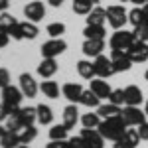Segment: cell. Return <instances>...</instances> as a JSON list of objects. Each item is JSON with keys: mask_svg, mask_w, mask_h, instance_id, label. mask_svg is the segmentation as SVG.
<instances>
[{"mask_svg": "<svg viewBox=\"0 0 148 148\" xmlns=\"http://www.w3.org/2000/svg\"><path fill=\"white\" fill-rule=\"evenodd\" d=\"M126 123L123 121V116L121 114H116V116H109V119H103L101 125H99V132L103 134V138H107V140H119V138L125 134L126 130Z\"/></svg>", "mask_w": 148, "mask_h": 148, "instance_id": "1", "label": "cell"}, {"mask_svg": "<svg viewBox=\"0 0 148 148\" xmlns=\"http://www.w3.org/2000/svg\"><path fill=\"white\" fill-rule=\"evenodd\" d=\"M22 99H24L22 89H18V87H14V85H6V87L2 89V105L8 109L10 114H12V111L20 109Z\"/></svg>", "mask_w": 148, "mask_h": 148, "instance_id": "2", "label": "cell"}, {"mask_svg": "<svg viewBox=\"0 0 148 148\" xmlns=\"http://www.w3.org/2000/svg\"><path fill=\"white\" fill-rule=\"evenodd\" d=\"M107 20H109V24L114 30H123L125 24L128 22V12L123 6H119V4L116 6H109L107 8Z\"/></svg>", "mask_w": 148, "mask_h": 148, "instance_id": "3", "label": "cell"}, {"mask_svg": "<svg viewBox=\"0 0 148 148\" xmlns=\"http://www.w3.org/2000/svg\"><path fill=\"white\" fill-rule=\"evenodd\" d=\"M134 42H136V38H134L132 32L116 30V32L113 34V38H111V42H109V46H111V49H125V51H126Z\"/></svg>", "mask_w": 148, "mask_h": 148, "instance_id": "4", "label": "cell"}, {"mask_svg": "<svg viewBox=\"0 0 148 148\" xmlns=\"http://www.w3.org/2000/svg\"><path fill=\"white\" fill-rule=\"evenodd\" d=\"M121 116H123V121L128 126H138L142 123H146V113L140 111L138 107H130V105H126L125 109L121 111Z\"/></svg>", "mask_w": 148, "mask_h": 148, "instance_id": "5", "label": "cell"}, {"mask_svg": "<svg viewBox=\"0 0 148 148\" xmlns=\"http://www.w3.org/2000/svg\"><path fill=\"white\" fill-rule=\"evenodd\" d=\"M111 61H113L114 73H121V71H128L132 67V59L128 57L125 49H111Z\"/></svg>", "mask_w": 148, "mask_h": 148, "instance_id": "6", "label": "cell"}, {"mask_svg": "<svg viewBox=\"0 0 148 148\" xmlns=\"http://www.w3.org/2000/svg\"><path fill=\"white\" fill-rule=\"evenodd\" d=\"M65 49H67V44H65L63 40H59V38H51L49 42H46V44L42 46V56L56 59V57L61 56Z\"/></svg>", "mask_w": 148, "mask_h": 148, "instance_id": "7", "label": "cell"}, {"mask_svg": "<svg viewBox=\"0 0 148 148\" xmlns=\"http://www.w3.org/2000/svg\"><path fill=\"white\" fill-rule=\"evenodd\" d=\"M93 65H95V75H97V77H101V79H107V77H111V75L114 73V67H113L111 57L103 56V53L95 57Z\"/></svg>", "mask_w": 148, "mask_h": 148, "instance_id": "8", "label": "cell"}, {"mask_svg": "<svg viewBox=\"0 0 148 148\" xmlns=\"http://www.w3.org/2000/svg\"><path fill=\"white\" fill-rule=\"evenodd\" d=\"M24 16L28 18V22H34V24H38L40 20H44V18H46V6H44V2L36 0V2L26 4V6H24Z\"/></svg>", "mask_w": 148, "mask_h": 148, "instance_id": "9", "label": "cell"}, {"mask_svg": "<svg viewBox=\"0 0 148 148\" xmlns=\"http://www.w3.org/2000/svg\"><path fill=\"white\" fill-rule=\"evenodd\" d=\"M128 57L132 59V63H142L148 61V44L146 42H134L132 46L126 49Z\"/></svg>", "mask_w": 148, "mask_h": 148, "instance_id": "10", "label": "cell"}, {"mask_svg": "<svg viewBox=\"0 0 148 148\" xmlns=\"http://www.w3.org/2000/svg\"><path fill=\"white\" fill-rule=\"evenodd\" d=\"M81 136H83V140L91 148H103L105 146V138H103V134L97 128H83L81 130Z\"/></svg>", "mask_w": 148, "mask_h": 148, "instance_id": "11", "label": "cell"}, {"mask_svg": "<svg viewBox=\"0 0 148 148\" xmlns=\"http://www.w3.org/2000/svg\"><path fill=\"white\" fill-rule=\"evenodd\" d=\"M20 89H22L24 97H28V99L36 97V93H38V85H36L34 77H32L30 73H22V75H20Z\"/></svg>", "mask_w": 148, "mask_h": 148, "instance_id": "12", "label": "cell"}, {"mask_svg": "<svg viewBox=\"0 0 148 148\" xmlns=\"http://www.w3.org/2000/svg\"><path fill=\"white\" fill-rule=\"evenodd\" d=\"M83 53L87 57H97L103 53V49H105V40H85V44H83Z\"/></svg>", "mask_w": 148, "mask_h": 148, "instance_id": "13", "label": "cell"}, {"mask_svg": "<svg viewBox=\"0 0 148 148\" xmlns=\"http://www.w3.org/2000/svg\"><path fill=\"white\" fill-rule=\"evenodd\" d=\"M61 93H63V97L71 103H79L81 95H83V87H81L79 83H65L63 87H61Z\"/></svg>", "mask_w": 148, "mask_h": 148, "instance_id": "14", "label": "cell"}, {"mask_svg": "<svg viewBox=\"0 0 148 148\" xmlns=\"http://www.w3.org/2000/svg\"><path fill=\"white\" fill-rule=\"evenodd\" d=\"M142 91L138 89L136 85H128L125 89V105H130V107H138L142 103Z\"/></svg>", "mask_w": 148, "mask_h": 148, "instance_id": "15", "label": "cell"}, {"mask_svg": "<svg viewBox=\"0 0 148 148\" xmlns=\"http://www.w3.org/2000/svg\"><path fill=\"white\" fill-rule=\"evenodd\" d=\"M91 91L99 97V99H109V95H111V87H109V83L107 81H103L101 77L99 79H91Z\"/></svg>", "mask_w": 148, "mask_h": 148, "instance_id": "16", "label": "cell"}, {"mask_svg": "<svg viewBox=\"0 0 148 148\" xmlns=\"http://www.w3.org/2000/svg\"><path fill=\"white\" fill-rule=\"evenodd\" d=\"M56 71H57V63H56V59H51V57H44L42 63L38 65V73H40L44 79H49Z\"/></svg>", "mask_w": 148, "mask_h": 148, "instance_id": "17", "label": "cell"}, {"mask_svg": "<svg viewBox=\"0 0 148 148\" xmlns=\"http://www.w3.org/2000/svg\"><path fill=\"white\" fill-rule=\"evenodd\" d=\"M77 121H79V111H77V107L75 105H69L63 109V126L65 128H73V126L77 125Z\"/></svg>", "mask_w": 148, "mask_h": 148, "instance_id": "18", "label": "cell"}, {"mask_svg": "<svg viewBox=\"0 0 148 148\" xmlns=\"http://www.w3.org/2000/svg\"><path fill=\"white\" fill-rule=\"evenodd\" d=\"M107 20V10L101 8V6H95L89 14H87V24H93V26H103Z\"/></svg>", "mask_w": 148, "mask_h": 148, "instance_id": "19", "label": "cell"}, {"mask_svg": "<svg viewBox=\"0 0 148 148\" xmlns=\"http://www.w3.org/2000/svg\"><path fill=\"white\" fill-rule=\"evenodd\" d=\"M18 116L22 119L24 126L34 125V121H38V111H36V107H20L18 109Z\"/></svg>", "mask_w": 148, "mask_h": 148, "instance_id": "20", "label": "cell"}, {"mask_svg": "<svg viewBox=\"0 0 148 148\" xmlns=\"http://www.w3.org/2000/svg\"><path fill=\"white\" fill-rule=\"evenodd\" d=\"M77 73L83 79H95V65H93V61H87V59L77 61Z\"/></svg>", "mask_w": 148, "mask_h": 148, "instance_id": "21", "label": "cell"}, {"mask_svg": "<svg viewBox=\"0 0 148 148\" xmlns=\"http://www.w3.org/2000/svg\"><path fill=\"white\" fill-rule=\"evenodd\" d=\"M38 136V128L34 125H28V126H22L18 130V138H20V144H30L34 138Z\"/></svg>", "mask_w": 148, "mask_h": 148, "instance_id": "22", "label": "cell"}, {"mask_svg": "<svg viewBox=\"0 0 148 148\" xmlns=\"http://www.w3.org/2000/svg\"><path fill=\"white\" fill-rule=\"evenodd\" d=\"M105 28L103 26H93V24H87V28L83 30V36L85 40H105Z\"/></svg>", "mask_w": 148, "mask_h": 148, "instance_id": "23", "label": "cell"}, {"mask_svg": "<svg viewBox=\"0 0 148 148\" xmlns=\"http://www.w3.org/2000/svg\"><path fill=\"white\" fill-rule=\"evenodd\" d=\"M121 107H116L113 103H107V105H99L97 107V114L101 116V119H109V116H116V114H121Z\"/></svg>", "mask_w": 148, "mask_h": 148, "instance_id": "24", "label": "cell"}, {"mask_svg": "<svg viewBox=\"0 0 148 148\" xmlns=\"http://www.w3.org/2000/svg\"><path fill=\"white\" fill-rule=\"evenodd\" d=\"M0 144H2V148H18V146H20L18 132H12V130L6 128V132H4L2 138H0Z\"/></svg>", "mask_w": 148, "mask_h": 148, "instance_id": "25", "label": "cell"}, {"mask_svg": "<svg viewBox=\"0 0 148 148\" xmlns=\"http://www.w3.org/2000/svg\"><path fill=\"white\" fill-rule=\"evenodd\" d=\"M36 111H38V123L40 125H51V121H53V113H51V109L47 107V105H38L36 107Z\"/></svg>", "mask_w": 148, "mask_h": 148, "instance_id": "26", "label": "cell"}, {"mask_svg": "<svg viewBox=\"0 0 148 148\" xmlns=\"http://www.w3.org/2000/svg\"><path fill=\"white\" fill-rule=\"evenodd\" d=\"M40 91L44 93L46 97H49V99H57L59 97V85H57L56 81H42Z\"/></svg>", "mask_w": 148, "mask_h": 148, "instance_id": "27", "label": "cell"}, {"mask_svg": "<svg viewBox=\"0 0 148 148\" xmlns=\"http://www.w3.org/2000/svg\"><path fill=\"white\" fill-rule=\"evenodd\" d=\"M93 8H95V4H93L91 0H73V12H75V14L87 16Z\"/></svg>", "mask_w": 148, "mask_h": 148, "instance_id": "28", "label": "cell"}, {"mask_svg": "<svg viewBox=\"0 0 148 148\" xmlns=\"http://www.w3.org/2000/svg\"><path fill=\"white\" fill-rule=\"evenodd\" d=\"M101 116L97 113H87L81 116V123H83V128H99V125H101Z\"/></svg>", "mask_w": 148, "mask_h": 148, "instance_id": "29", "label": "cell"}, {"mask_svg": "<svg viewBox=\"0 0 148 148\" xmlns=\"http://www.w3.org/2000/svg\"><path fill=\"white\" fill-rule=\"evenodd\" d=\"M81 105H85V107H99V103H101V99L95 95V93L91 91V89H87V91H83V95H81V99H79Z\"/></svg>", "mask_w": 148, "mask_h": 148, "instance_id": "30", "label": "cell"}, {"mask_svg": "<svg viewBox=\"0 0 148 148\" xmlns=\"http://www.w3.org/2000/svg\"><path fill=\"white\" fill-rule=\"evenodd\" d=\"M20 26H22L24 40H34L36 36L40 34V30H38V26L34 22H20Z\"/></svg>", "mask_w": 148, "mask_h": 148, "instance_id": "31", "label": "cell"}, {"mask_svg": "<svg viewBox=\"0 0 148 148\" xmlns=\"http://www.w3.org/2000/svg\"><path fill=\"white\" fill-rule=\"evenodd\" d=\"M49 138L51 140H65L67 138V128L63 126V123L61 125H53L49 128Z\"/></svg>", "mask_w": 148, "mask_h": 148, "instance_id": "32", "label": "cell"}, {"mask_svg": "<svg viewBox=\"0 0 148 148\" xmlns=\"http://www.w3.org/2000/svg\"><path fill=\"white\" fill-rule=\"evenodd\" d=\"M14 24H16V18H14L12 14H6V12L0 14V30H2V32L8 34V30H10Z\"/></svg>", "mask_w": 148, "mask_h": 148, "instance_id": "33", "label": "cell"}, {"mask_svg": "<svg viewBox=\"0 0 148 148\" xmlns=\"http://www.w3.org/2000/svg\"><path fill=\"white\" fill-rule=\"evenodd\" d=\"M128 22L132 24V26L144 24V14H142V8L140 6H136V8H132V10L128 12Z\"/></svg>", "mask_w": 148, "mask_h": 148, "instance_id": "34", "label": "cell"}, {"mask_svg": "<svg viewBox=\"0 0 148 148\" xmlns=\"http://www.w3.org/2000/svg\"><path fill=\"white\" fill-rule=\"evenodd\" d=\"M132 34H134V38H136V42H146L148 44V26L146 24H138V26H134Z\"/></svg>", "mask_w": 148, "mask_h": 148, "instance_id": "35", "label": "cell"}, {"mask_svg": "<svg viewBox=\"0 0 148 148\" xmlns=\"http://www.w3.org/2000/svg\"><path fill=\"white\" fill-rule=\"evenodd\" d=\"M46 32L51 36V38H59V36L65 32V24H61V22H53V24H49V26L46 28Z\"/></svg>", "mask_w": 148, "mask_h": 148, "instance_id": "36", "label": "cell"}, {"mask_svg": "<svg viewBox=\"0 0 148 148\" xmlns=\"http://www.w3.org/2000/svg\"><path fill=\"white\" fill-rule=\"evenodd\" d=\"M109 103L121 107V105L125 103V89H114V91H111V95H109Z\"/></svg>", "mask_w": 148, "mask_h": 148, "instance_id": "37", "label": "cell"}, {"mask_svg": "<svg viewBox=\"0 0 148 148\" xmlns=\"http://www.w3.org/2000/svg\"><path fill=\"white\" fill-rule=\"evenodd\" d=\"M123 138H125V140H128L130 144H134V146L140 142V136H138V130H136V128H126L125 134H123Z\"/></svg>", "mask_w": 148, "mask_h": 148, "instance_id": "38", "label": "cell"}, {"mask_svg": "<svg viewBox=\"0 0 148 148\" xmlns=\"http://www.w3.org/2000/svg\"><path fill=\"white\" fill-rule=\"evenodd\" d=\"M8 36H10V38H14V40H24V34H22V26H20V22H16V24L10 28V30H8Z\"/></svg>", "mask_w": 148, "mask_h": 148, "instance_id": "39", "label": "cell"}, {"mask_svg": "<svg viewBox=\"0 0 148 148\" xmlns=\"http://www.w3.org/2000/svg\"><path fill=\"white\" fill-rule=\"evenodd\" d=\"M6 85H10V73H8V69L0 67V89H4Z\"/></svg>", "mask_w": 148, "mask_h": 148, "instance_id": "40", "label": "cell"}, {"mask_svg": "<svg viewBox=\"0 0 148 148\" xmlns=\"http://www.w3.org/2000/svg\"><path fill=\"white\" fill-rule=\"evenodd\" d=\"M138 136L140 140H148V123H142V125H138Z\"/></svg>", "mask_w": 148, "mask_h": 148, "instance_id": "41", "label": "cell"}, {"mask_svg": "<svg viewBox=\"0 0 148 148\" xmlns=\"http://www.w3.org/2000/svg\"><path fill=\"white\" fill-rule=\"evenodd\" d=\"M113 148H136V146H134V144H130L128 140H125V138L121 136V138H119V140H114Z\"/></svg>", "mask_w": 148, "mask_h": 148, "instance_id": "42", "label": "cell"}, {"mask_svg": "<svg viewBox=\"0 0 148 148\" xmlns=\"http://www.w3.org/2000/svg\"><path fill=\"white\" fill-rule=\"evenodd\" d=\"M65 144H67V140H51L47 148H65Z\"/></svg>", "mask_w": 148, "mask_h": 148, "instance_id": "43", "label": "cell"}, {"mask_svg": "<svg viewBox=\"0 0 148 148\" xmlns=\"http://www.w3.org/2000/svg\"><path fill=\"white\" fill-rule=\"evenodd\" d=\"M8 40H10V36L6 34V32H2V30H0V49L8 46Z\"/></svg>", "mask_w": 148, "mask_h": 148, "instance_id": "44", "label": "cell"}, {"mask_svg": "<svg viewBox=\"0 0 148 148\" xmlns=\"http://www.w3.org/2000/svg\"><path fill=\"white\" fill-rule=\"evenodd\" d=\"M8 116H10L8 109H6V107H4V105L0 103V121H4V119H8Z\"/></svg>", "mask_w": 148, "mask_h": 148, "instance_id": "45", "label": "cell"}, {"mask_svg": "<svg viewBox=\"0 0 148 148\" xmlns=\"http://www.w3.org/2000/svg\"><path fill=\"white\" fill-rule=\"evenodd\" d=\"M47 2H49V4H51L53 8H59V6H61V4H63L65 0H47Z\"/></svg>", "mask_w": 148, "mask_h": 148, "instance_id": "46", "label": "cell"}, {"mask_svg": "<svg viewBox=\"0 0 148 148\" xmlns=\"http://www.w3.org/2000/svg\"><path fill=\"white\" fill-rule=\"evenodd\" d=\"M142 14H144V24L148 26V4H144V6H142Z\"/></svg>", "mask_w": 148, "mask_h": 148, "instance_id": "47", "label": "cell"}, {"mask_svg": "<svg viewBox=\"0 0 148 148\" xmlns=\"http://www.w3.org/2000/svg\"><path fill=\"white\" fill-rule=\"evenodd\" d=\"M8 6H10V2H8V0H0V12H4Z\"/></svg>", "mask_w": 148, "mask_h": 148, "instance_id": "48", "label": "cell"}, {"mask_svg": "<svg viewBox=\"0 0 148 148\" xmlns=\"http://www.w3.org/2000/svg\"><path fill=\"white\" fill-rule=\"evenodd\" d=\"M130 2H132L134 6H140V8H142L144 4H148V0H130Z\"/></svg>", "mask_w": 148, "mask_h": 148, "instance_id": "49", "label": "cell"}, {"mask_svg": "<svg viewBox=\"0 0 148 148\" xmlns=\"http://www.w3.org/2000/svg\"><path fill=\"white\" fill-rule=\"evenodd\" d=\"M6 132V126H0V138H2V134Z\"/></svg>", "mask_w": 148, "mask_h": 148, "instance_id": "50", "label": "cell"}, {"mask_svg": "<svg viewBox=\"0 0 148 148\" xmlns=\"http://www.w3.org/2000/svg\"><path fill=\"white\" fill-rule=\"evenodd\" d=\"M18 148H30V146H28V144H20Z\"/></svg>", "mask_w": 148, "mask_h": 148, "instance_id": "51", "label": "cell"}, {"mask_svg": "<svg viewBox=\"0 0 148 148\" xmlns=\"http://www.w3.org/2000/svg\"><path fill=\"white\" fill-rule=\"evenodd\" d=\"M144 113H146V116H148V101H146V109H144Z\"/></svg>", "mask_w": 148, "mask_h": 148, "instance_id": "52", "label": "cell"}, {"mask_svg": "<svg viewBox=\"0 0 148 148\" xmlns=\"http://www.w3.org/2000/svg\"><path fill=\"white\" fill-rule=\"evenodd\" d=\"M144 77H146V81H148V69H146V73H144Z\"/></svg>", "mask_w": 148, "mask_h": 148, "instance_id": "53", "label": "cell"}, {"mask_svg": "<svg viewBox=\"0 0 148 148\" xmlns=\"http://www.w3.org/2000/svg\"><path fill=\"white\" fill-rule=\"evenodd\" d=\"M119 2H130V0H119Z\"/></svg>", "mask_w": 148, "mask_h": 148, "instance_id": "54", "label": "cell"}, {"mask_svg": "<svg viewBox=\"0 0 148 148\" xmlns=\"http://www.w3.org/2000/svg\"><path fill=\"white\" fill-rule=\"evenodd\" d=\"M91 2H93V4H97V2H99V0H91Z\"/></svg>", "mask_w": 148, "mask_h": 148, "instance_id": "55", "label": "cell"}]
</instances>
